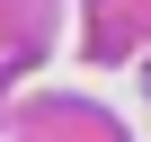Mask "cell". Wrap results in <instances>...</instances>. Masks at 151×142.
I'll return each instance as SVG.
<instances>
[]
</instances>
